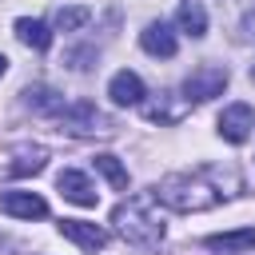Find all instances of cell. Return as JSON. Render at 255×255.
I'll list each match as a JSON object with an SVG mask.
<instances>
[{
  "label": "cell",
  "instance_id": "obj_1",
  "mask_svg": "<svg viewBox=\"0 0 255 255\" xmlns=\"http://www.w3.org/2000/svg\"><path fill=\"white\" fill-rule=\"evenodd\" d=\"M239 175L235 171H223V167H195V171H175V175H163L155 187H151V199L171 207V211H211L219 207L223 199H231L239 191Z\"/></svg>",
  "mask_w": 255,
  "mask_h": 255
},
{
  "label": "cell",
  "instance_id": "obj_2",
  "mask_svg": "<svg viewBox=\"0 0 255 255\" xmlns=\"http://www.w3.org/2000/svg\"><path fill=\"white\" fill-rule=\"evenodd\" d=\"M151 195H128V199H120L116 207H112V227H116V235L120 239H128V243H135V247H155L159 239H163V223H159V215L151 211Z\"/></svg>",
  "mask_w": 255,
  "mask_h": 255
},
{
  "label": "cell",
  "instance_id": "obj_3",
  "mask_svg": "<svg viewBox=\"0 0 255 255\" xmlns=\"http://www.w3.org/2000/svg\"><path fill=\"white\" fill-rule=\"evenodd\" d=\"M227 80H231L227 68H219V64H203V68H195V72L183 80V100H187V104H207V100L223 96Z\"/></svg>",
  "mask_w": 255,
  "mask_h": 255
},
{
  "label": "cell",
  "instance_id": "obj_4",
  "mask_svg": "<svg viewBox=\"0 0 255 255\" xmlns=\"http://www.w3.org/2000/svg\"><path fill=\"white\" fill-rule=\"evenodd\" d=\"M56 187H60V195L72 199L76 207H96V199H100V191L92 187V179H88L84 171H76V167H64V171L56 175Z\"/></svg>",
  "mask_w": 255,
  "mask_h": 255
},
{
  "label": "cell",
  "instance_id": "obj_5",
  "mask_svg": "<svg viewBox=\"0 0 255 255\" xmlns=\"http://www.w3.org/2000/svg\"><path fill=\"white\" fill-rule=\"evenodd\" d=\"M0 211L12 215V219H44L48 203L36 191H0Z\"/></svg>",
  "mask_w": 255,
  "mask_h": 255
},
{
  "label": "cell",
  "instance_id": "obj_6",
  "mask_svg": "<svg viewBox=\"0 0 255 255\" xmlns=\"http://www.w3.org/2000/svg\"><path fill=\"white\" fill-rule=\"evenodd\" d=\"M139 48H143L147 56L171 60V56H175V48H179V40H175L171 24H163V20H151V24H147V28L139 32Z\"/></svg>",
  "mask_w": 255,
  "mask_h": 255
},
{
  "label": "cell",
  "instance_id": "obj_7",
  "mask_svg": "<svg viewBox=\"0 0 255 255\" xmlns=\"http://www.w3.org/2000/svg\"><path fill=\"white\" fill-rule=\"evenodd\" d=\"M251 128H255V112H251L247 104L223 108V116H219V135H223L227 143H243V139L251 135Z\"/></svg>",
  "mask_w": 255,
  "mask_h": 255
},
{
  "label": "cell",
  "instance_id": "obj_8",
  "mask_svg": "<svg viewBox=\"0 0 255 255\" xmlns=\"http://www.w3.org/2000/svg\"><path fill=\"white\" fill-rule=\"evenodd\" d=\"M56 227H60L64 239H72L84 251H104V243H108V231L96 227V223H88V219H60Z\"/></svg>",
  "mask_w": 255,
  "mask_h": 255
},
{
  "label": "cell",
  "instance_id": "obj_9",
  "mask_svg": "<svg viewBox=\"0 0 255 255\" xmlns=\"http://www.w3.org/2000/svg\"><path fill=\"white\" fill-rule=\"evenodd\" d=\"M108 96H112L116 108H135V104H143V80L124 68V72H116L108 80Z\"/></svg>",
  "mask_w": 255,
  "mask_h": 255
},
{
  "label": "cell",
  "instance_id": "obj_10",
  "mask_svg": "<svg viewBox=\"0 0 255 255\" xmlns=\"http://www.w3.org/2000/svg\"><path fill=\"white\" fill-rule=\"evenodd\" d=\"M60 120L72 128V131H112V124L92 108V104H72L60 112Z\"/></svg>",
  "mask_w": 255,
  "mask_h": 255
},
{
  "label": "cell",
  "instance_id": "obj_11",
  "mask_svg": "<svg viewBox=\"0 0 255 255\" xmlns=\"http://www.w3.org/2000/svg\"><path fill=\"white\" fill-rule=\"evenodd\" d=\"M203 247H211V251H227V255L255 251V227H239V231H223V235H207Z\"/></svg>",
  "mask_w": 255,
  "mask_h": 255
},
{
  "label": "cell",
  "instance_id": "obj_12",
  "mask_svg": "<svg viewBox=\"0 0 255 255\" xmlns=\"http://www.w3.org/2000/svg\"><path fill=\"white\" fill-rule=\"evenodd\" d=\"M175 24H179V32L191 36V40L207 36V12H203V4H199V0H183V4L175 8Z\"/></svg>",
  "mask_w": 255,
  "mask_h": 255
},
{
  "label": "cell",
  "instance_id": "obj_13",
  "mask_svg": "<svg viewBox=\"0 0 255 255\" xmlns=\"http://www.w3.org/2000/svg\"><path fill=\"white\" fill-rule=\"evenodd\" d=\"M16 40L28 44L32 52H48L52 48V28L44 20H32V16H20L16 20Z\"/></svg>",
  "mask_w": 255,
  "mask_h": 255
},
{
  "label": "cell",
  "instance_id": "obj_14",
  "mask_svg": "<svg viewBox=\"0 0 255 255\" xmlns=\"http://www.w3.org/2000/svg\"><path fill=\"white\" fill-rule=\"evenodd\" d=\"M24 104L36 108V112H44V116H60V112L68 108L64 96H56L52 88H28V92H24Z\"/></svg>",
  "mask_w": 255,
  "mask_h": 255
},
{
  "label": "cell",
  "instance_id": "obj_15",
  "mask_svg": "<svg viewBox=\"0 0 255 255\" xmlns=\"http://www.w3.org/2000/svg\"><path fill=\"white\" fill-rule=\"evenodd\" d=\"M88 20H92V8H84V4H64V8H56V16H52L56 32H76V28H84Z\"/></svg>",
  "mask_w": 255,
  "mask_h": 255
},
{
  "label": "cell",
  "instance_id": "obj_16",
  "mask_svg": "<svg viewBox=\"0 0 255 255\" xmlns=\"http://www.w3.org/2000/svg\"><path fill=\"white\" fill-rule=\"evenodd\" d=\"M96 171H100L116 191H128V167H124L112 151H100V155H96Z\"/></svg>",
  "mask_w": 255,
  "mask_h": 255
},
{
  "label": "cell",
  "instance_id": "obj_17",
  "mask_svg": "<svg viewBox=\"0 0 255 255\" xmlns=\"http://www.w3.org/2000/svg\"><path fill=\"white\" fill-rule=\"evenodd\" d=\"M44 163H48V151L44 147H24L8 171L12 175H36V171H44Z\"/></svg>",
  "mask_w": 255,
  "mask_h": 255
},
{
  "label": "cell",
  "instance_id": "obj_18",
  "mask_svg": "<svg viewBox=\"0 0 255 255\" xmlns=\"http://www.w3.org/2000/svg\"><path fill=\"white\" fill-rule=\"evenodd\" d=\"M4 72H8V56L0 52V76H4Z\"/></svg>",
  "mask_w": 255,
  "mask_h": 255
}]
</instances>
